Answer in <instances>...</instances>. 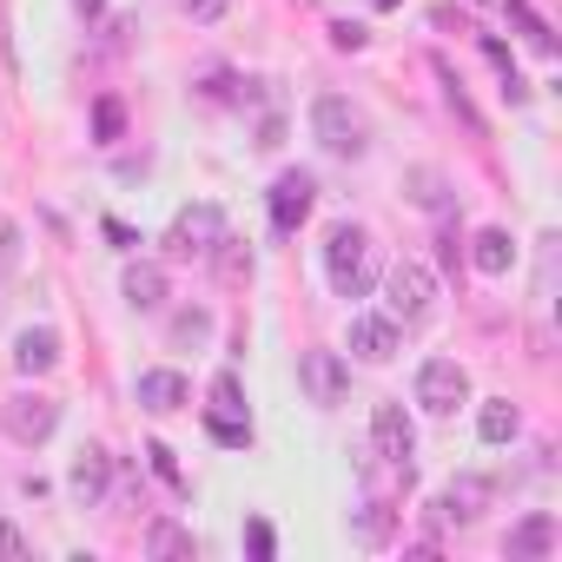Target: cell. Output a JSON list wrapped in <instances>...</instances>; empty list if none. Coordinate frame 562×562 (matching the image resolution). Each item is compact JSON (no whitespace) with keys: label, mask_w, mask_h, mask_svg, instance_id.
<instances>
[{"label":"cell","mask_w":562,"mask_h":562,"mask_svg":"<svg viewBox=\"0 0 562 562\" xmlns=\"http://www.w3.org/2000/svg\"><path fill=\"white\" fill-rule=\"evenodd\" d=\"M325 265H331V292H338V299H364V292H371V232L351 225V218L331 225Z\"/></svg>","instance_id":"1"},{"label":"cell","mask_w":562,"mask_h":562,"mask_svg":"<svg viewBox=\"0 0 562 562\" xmlns=\"http://www.w3.org/2000/svg\"><path fill=\"white\" fill-rule=\"evenodd\" d=\"M312 133H318V146L338 153V159H364V146H371V126H364V113H358L345 93H318V100H312Z\"/></svg>","instance_id":"2"},{"label":"cell","mask_w":562,"mask_h":562,"mask_svg":"<svg viewBox=\"0 0 562 562\" xmlns=\"http://www.w3.org/2000/svg\"><path fill=\"white\" fill-rule=\"evenodd\" d=\"M384 305H391L397 325H424L437 312V271L417 265V258H397L391 278H384Z\"/></svg>","instance_id":"3"},{"label":"cell","mask_w":562,"mask_h":562,"mask_svg":"<svg viewBox=\"0 0 562 562\" xmlns=\"http://www.w3.org/2000/svg\"><path fill=\"white\" fill-rule=\"evenodd\" d=\"M0 424H8V437H14V443L41 450V443L60 430V404H54L47 391H14V397H8V411H0Z\"/></svg>","instance_id":"4"},{"label":"cell","mask_w":562,"mask_h":562,"mask_svg":"<svg viewBox=\"0 0 562 562\" xmlns=\"http://www.w3.org/2000/svg\"><path fill=\"white\" fill-rule=\"evenodd\" d=\"M417 404L430 417H450L457 404H470V371L457 358H424L417 364Z\"/></svg>","instance_id":"5"},{"label":"cell","mask_w":562,"mask_h":562,"mask_svg":"<svg viewBox=\"0 0 562 562\" xmlns=\"http://www.w3.org/2000/svg\"><path fill=\"white\" fill-rule=\"evenodd\" d=\"M225 238V212L218 205H179V218H172V232H166V251H179V258H212V245Z\"/></svg>","instance_id":"6"},{"label":"cell","mask_w":562,"mask_h":562,"mask_svg":"<svg viewBox=\"0 0 562 562\" xmlns=\"http://www.w3.org/2000/svg\"><path fill=\"white\" fill-rule=\"evenodd\" d=\"M299 384H305V397L312 404H345V391H351V364L338 358V351H305L299 358Z\"/></svg>","instance_id":"7"},{"label":"cell","mask_w":562,"mask_h":562,"mask_svg":"<svg viewBox=\"0 0 562 562\" xmlns=\"http://www.w3.org/2000/svg\"><path fill=\"white\" fill-rule=\"evenodd\" d=\"M312 205H318V179L312 172H278L271 179V225L278 232H299L312 218Z\"/></svg>","instance_id":"8"},{"label":"cell","mask_w":562,"mask_h":562,"mask_svg":"<svg viewBox=\"0 0 562 562\" xmlns=\"http://www.w3.org/2000/svg\"><path fill=\"white\" fill-rule=\"evenodd\" d=\"M371 443H378V457H384V463H397V470H411V450H417V430H411V417H404V404H378V411H371Z\"/></svg>","instance_id":"9"},{"label":"cell","mask_w":562,"mask_h":562,"mask_svg":"<svg viewBox=\"0 0 562 562\" xmlns=\"http://www.w3.org/2000/svg\"><path fill=\"white\" fill-rule=\"evenodd\" d=\"M351 351H358L364 364H391V358L404 351L397 318H391V312H384V318H378V312H358V318H351Z\"/></svg>","instance_id":"10"},{"label":"cell","mask_w":562,"mask_h":562,"mask_svg":"<svg viewBox=\"0 0 562 562\" xmlns=\"http://www.w3.org/2000/svg\"><path fill=\"white\" fill-rule=\"evenodd\" d=\"M54 364H60V331L27 325V331L14 338V371H21V378H47Z\"/></svg>","instance_id":"11"},{"label":"cell","mask_w":562,"mask_h":562,"mask_svg":"<svg viewBox=\"0 0 562 562\" xmlns=\"http://www.w3.org/2000/svg\"><path fill=\"white\" fill-rule=\"evenodd\" d=\"M106 483H113L106 450H80V457H74V470H67V490L80 496V509H100V503H106Z\"/></svg>","instance_id":"12"},{"label":"cell","mask_w":562,"mask_h":562,"mask_svg":"<svg viewBox=\"0 0 562 562\" xmlns=\"http://www.w3.org/2000/svg\"><path fill=\"white\" fill-rule=\"evenodd\" d=\"M555 542H562V522H555L549 509H536V516H522V522L509 529V555H516V562H536V555H549Z\"/></svg>","instance_id":"13"},{"label":"cell","mask_w":562,"mask_h":562,"mask_svg":"<svg viewBox=\"0 0 562 562\" xmlns=\"http://www.w3.org/2000/svg\"><path fill=\"white\" fill-rule=\"evenodd\" d=\"M483 503H490V483H483V476H463V483H450V490L437 496V522H476Z\"/></svg>","instance_id":"14"},{"label":"cell","mask_w":562,"mask_h":562,"mask_svg":"<svg viewBox=\"0 0 562 562\" xmlns=\"http://www.w3.org/2000/svg\"><path fill=\"white\" fill-rule=\"evenodd\" d=\"M120 292H126V305H133V312H159V305H166V271L139 258V265H126Z\"/></svg>","instance_id":"15"},{"label":"cell","mask_w":562,"mask_h":562,"mask_svg":"<svg viewBox=\"0 0 562 562\" xmlns=\"http://www.w3.org/2000/svg\"><path fill=\"white\" fill-rule=\"evenodd\" d=\"M470 265H476L483 278H503V271L516 265V238H509L503 225H490V232H476V238H470Z\"/></svg>","instance_id":"16"},{"label":"cell","mask_w":562,"mask_h":562,"mask_svg":"<svg viewBox=\"0 0 562 562\" xmlns=\"http://www.w3.org/2000/svg\"><path fill=\"white\" fill-rule=\"evenodd\" d=\"M186 397H192L186 371H139V404H146V411H159V417H166V411H179Z\"/></svg>","instance_id":"17"},{"label":"cell","mask_w":562,"mask_h":562,"mask_svg":"<svg viewBox=\"0 0 562 562\" xmlns=\"http://www.w3.org/2000/svg\"><path fill=\"white\" fill-rule=\"evenodd\" d=\"M404 192H411V205H424V212H443V205H450L443 172H430V166H411V172H404Z\"/></svg>","instance_id":"18"},{"label":"cell","mask_w":562,"mask_h":562,"mask_svg":"<svg viewBox=\"0 0 562 562\" xmlns=\"http://www.w3.org/2000/svg\"><path fill=\"white\" fill-rule=\"evenodd\" d=\"M476 437H483V443H509V437H516V404H509V397H490V404L476 411Z\"/></svg>","instance_id":"19"},{"label":"cell","mask_w":562,"mask_h":562,"mask_svg":"<svg viewBox=\"0 0 562 562\" xmlns=\"http://www.w3.org/2000/svg\"><path fill=\"white\" fill-rule=\"evenodd\" d=\"M146 555H199V542H192V529H179L172 516H159L146 529Z\"/></svg>","instance_id":"20"},{"label":"cell","mask_w":562,"mask_h":562,"mask_svg":"<svg viewBox=\"0 0 562 562\" xmlns=\"http://www.w3.org/2000/svg\"><path fill=\"white\" fill-rule=\"evenodd\" d=\"M205 338H212V312H205V305H186V312L172 318V345H192V351H199Z\"/></svg>","instance_id":"21"},{"label":"cell","mask_w":562,"mask_h":562,"mask_svg":"<svg viewBox=\"0 0 562 562\" xmlns=\"http://www.w3.org/2000/svg\"><path fill=\"white\" fill-rule=\"evenodd\" d=\"M437 74H443V100H450V113H457V120H463L470 133H483V113L470 106V93H463V80H457V74L443 67V60H437Z\"/></svg>","instance_id":"22"},{"label":"cell","mask_w":562,"mask_h":562,"mask_svg":"<svg viewBox=\"0 0 562 562\" xmlns=\"http://www.w3.org/2000/svg\"><path fill=\"white\" fill-rule=\"evenodd\" d=\"M205 430H212V437H218L225 450H238V443H251V417H218V411H212V417H205Z\"/></svg>","instance_id":"23"},{"label":"cell","mask_w":562,"mask_h":562,"mask_svg":"<svg viewBox=\"0 0 562 562\" xmlns=\"http://www.w3.org/2000/svg\"><path fill=\"white\" fill-rule=\"evenodd\" d=\"M120 133H126V113H120V100H100V106H93V139L106 146V139H120Z\"/></svg>","instance_id":"24"},{"label":"cell","mask_w":562,"mask_h":562,"mask_svg":"<svg viewBox=\"0 0 562 562\" xmlns=\"http://www.w3.org/2000/svg\"><path fill=\"white\" fill-rule=\"evenodd\" d=\"M245 549H251L258 562H271V555H278V536H271V522H265V516H251V522H245Z\"/></svg>","instance_id":"25"},{"label":"cell","mask_w":562,"mask_h":562,"mask_svg":"<svg viewBox=\"0 0 562 562\" xmlns=\"http://www.w3.org/2000/svg\"><path fill=\"white\" fill-rule=\"evenodd\" d=\"M509 14H516V27H522V34H529V41H536L542 54H555V34H549V27H542V21H536L529 8H522V0H509Z\"/></svg>","instance_id":"26"},{"label":"cell","mask_w":562,"mask_h":562,"mask_svg":"<svg viewBox=\"0 0 562 562\" xmlns=\"http://www.w3.org/2000/svg\"><path fill=\"white\" fill-rule=\"evenodd\" d=\"M212 258H218V271L232 278V285H238V278H251V258H245V251H232V238H218V245H212Z\"/></svg>","instance_id":"27"},{"label":"cell","mask_w":562,"mask_h":562,"mask_svg":"<svg viewBox=\"0 0 562 562\" xmlns=\"http://www.w3.org/2000/svg\"><path fill=\"white\" fill-rule=\"evenodd\" d=\"M27 555H34V542H27L8 516H0V562H27Z\"/></svg>","instance_id":"28"},{"label":"cell","mask_w":562,"mask_h":562,"mask_svg":"<svg viewBox=\"0 0 562 562\" xmlns=\"http://www.w3.org/2000/svg\"><path fill=\"white\" fill-rule=\"evenodd\" d=\"M258 146H265V153L285 146V113H265V120H258Z\"/></svg>","instance_id":"29"},{"label":"cell","mask_w":562,"mask_h":562,"mask_svg":"<svg viewBox=\"0 0 562 562\" xmlns=\"http://www.w3.org/2000/svg\"><path fill=\"white\" fill-rule=\"evenodd\" d=\"M225 8H232V0H186V14H192V21H205V27H212V21H225Z\"/></svg>","instance_id":"30"},{"label":"cell","mask_w":562,"mask_h":562,"mask_svg":"<svg viewBox=\"0 0 562 562\" xmlns=\"http://www.w3.org/2000/svg\"><path fill=\"white\" fill-rule=\"evenodd\" d=\"M14 251H21V225L0 218V265H14Z\"/></svg>","instance_id":"31"},{"label":"cell","mask_w":562,"mask_h":562,"mask_svg":"<svg viewBox=\"0 0 562 562\" xmlns=\"http://www.w3.org/2000/svg\"><path fill=\"white\" fill-rule=\"evenodd\" d=\"M146 457H153V470H159V476H166V483H186V476H179V463H172V450H166V443H153V450H146Z\"/></svg>","instance_id":"32"},{"label":"cell","mask_w":562,"mask_h":562,"mask_svg":"<svg viewBox=\"0 0 562 562\" xmlns=\"http://www.w3.org/2000/svg\"><path fill=\"white\" fill-rule=\"evenodd\" d=\"M358 536H364V542H384V536H391V516H384V509H371V516L358 522Z\"/></svg>","instance_id":"33"},{"label":"cell","mask_w":562,"mask_h":562,"mask_svg":"<svg viewBox=\"0 0 562 562\" xmlns=\"http://www.w3.org/2000/svg\"><path fill=\"white\" fill-rule=\"evenodd\" d=\"M331 41H338L345 54H358V47H364V27H351V21H338V27H331Z\"/></svg>","instance_id":"34"},{"label":"cell","mask_w":562,"mask_h":562,"mask_svg":"<svg viewBox=\"0 0 562 562\" xmlns=\"http://www.w3.org/2000/svg\"><path fill=\"white\" fill-rule=\"evenodd\" d=\"M443 265H450V271L463 265V238H457V232H443Z\"/></svg>","instance_id":"35"},{"label":"cell","mask_w":562,"mask_h":562,"mask_svg":"<svg viewBox=\"0 0 562 562\" xmlns=\"http://www.w3.org/2000/svg\"><path fill=\"white\" fill-rule=\"evenodd\" d=\"M74 8H80V14H100V8H106V0H74Z\"/></svg>","instance_id":"36"},{"label":"cell","mask_w":562,"mask_h":562,"mask_svg":"<svg viewBox=\"0 0 562 562\" xmlns=\"http://www.w3.org/2000/svg\"><path fill=\"white\" fill-rule=\"evenodd\" d=\"M371 8H397V0H371Z\"/></svg>","instance_id":"37"}]
</instances>
